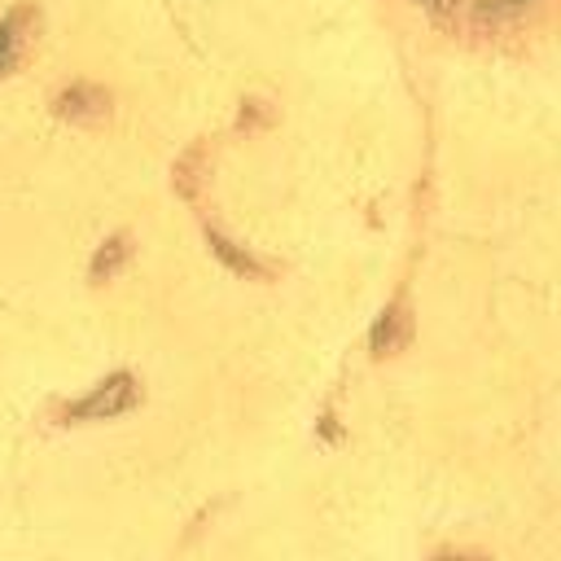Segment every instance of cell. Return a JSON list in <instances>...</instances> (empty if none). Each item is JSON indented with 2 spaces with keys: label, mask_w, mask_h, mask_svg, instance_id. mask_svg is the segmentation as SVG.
<instances>
[{
  "label": "cell",
  "mask_w": 561,
  "mask_h": 561,
  "mask_svg": "<svg viewBox=\"0 0 561 561\" xmlns=\"http://www.w3.org/2000/svg\"><path fill=\"white\" fill-rule=\"evenodd\" d=\"M399 320H403L399 311H386V316L377 320V329H373V351H377V355H386V351H394V346H399V337H403V333L394 329Z\"/></svg>",
  "instance_id": "cell-5"
},
{
  "label": "cell",
  "mask_w": 561,
  "mask_h": 561,
  "mask_svg": "<svg viewBox=\"0 0 561 561\" xmlns=\"http://www.w3.org/2000/svg\"><path fill=\"white\" fill-rule=\"evenodd\" d=\"M127 259V241L123 237H114V241H105L101 250H96V259H92V280H101V276H114V267Z\"/></svg>",
  "instance_id": "cell-3"
},
{
  "label": "cell",
  "mask_w": 561,
  "mask_h": 561,
  "mask_svg": "<svg viewBox=\"0 0 561 561\" xmlns=\"http://www.w3.org/2000/svg\"><path fill=\"white\" fill-rule=\"evenodd\" d=\"M526 4H530V0H491V4H482V9H478V18L504 22V18H517V13H526Z\"/></svg>",
  "instance_id": "cell-7"
},
{
  "label": "cell",
  "mask_w": 561,
  "mask_h": 561,
  "mask_svg": "<svg viewBox=\"0 0 561 561\" xmlns=\"http://www.w3.org/2000/svg\"><path fill=\"white\" fill-rule=\"evenodd\" d=\"M18 22H22V13H9V18L0 22V75H4V70L18 61V44H22Z\"/></svg>",
  "instance_id": "cell-4"
},
{
  "label": "cell",
  "mask_w": 561,
  "mask_h": 561,
  "mask_svg": "<svg viewBox=\"0 0 561 561\" xmlns=\"http://www.w3.org/2000/svg\"><path fill=\"white\" fill-rule=\"evenodd\" d=\"M210 245H215V254H224V259H228L237 272H254V276H263V267H259L250 254H237V250H232V241H224L219 232H210Z\"/></svg>",
  "instance_id": "cell-6"
},
{
  "label": "cell",
  "mask_w": 561,
  "mask_h": 561,
  "mask_svg": "<svg viewBox=\"0 0 561 561\" xmlns=\"http://www.w3.org/2000/svg\"><path fill=\"white\" fill-rule=\"evenodd\" d=\"M140 403V386H136V377L131 373H114L110 381H101V386H92L83 399H75V403H66V421H114V416H123V412H131Z\"/></svg>",
  "instance_id": "cell-1"
},
{
  "label": "cell",
  "mask_w": 561,
  "mask_h": 561,
  "mask_svg": "<svg viewBox=\"0 0 561 561\" xmlns=\"http://www.w3.org/2000/svg\"><path fill=\"white\" fill-rule=\"evenodd\" d=\"M105 110H110V96L92 83H75L70 92L57 96V114L79 118V123H96V118H105Z\"/></svg>",
  "instance_id": "cell-2"
}]
</instances>
